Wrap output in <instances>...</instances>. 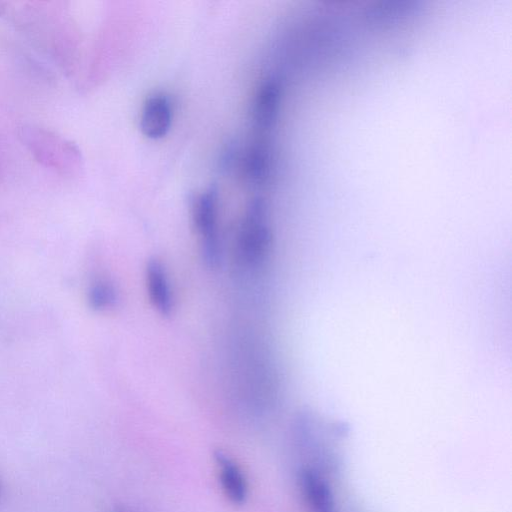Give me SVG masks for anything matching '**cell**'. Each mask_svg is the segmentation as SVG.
<instances>
[{"label": "cell", "mask_w": 512, "mask_h": 512, "mask_svg": "<svg viewBox=\"0 0 512 512\" xmlns=\"http://www.w3.org/2000/svg\"><path fill=\"white\" fill-rule=\"evenodd\" d=\"M18 137L30 155L43 167L67 177L80 171V150L63 135L40 125L24 124L18 129Z\"/></svg>", "instance_id": "obj_2"}, {"label": "cell", "mask_w": 512, "mask_h": 512, "mask_svg": "<svg viewBox=\"0 0 512 512\" xmlns=\"http://www.w3.org/2000/svg\"><path fill=\"white\" fill-rule=\"evenodd\" d=\"M2 173H3V155H2V151L0 149V178L2 176Z\"/></svg>", "instance_id": "obj_12"}, {"label": "cell", "mask_w": 512, "mask_h": 512, "mask_svg": "<svg viewBox=\"0 0 512 512\" xmlns=\"http://www.w3.org/2000/svg\"><path fill=\"white\" fill-rule=\"evenodd\" d=\"M171 120V105L165 96L154 95L146 100L140 119V127L145 136L152 139L165 136Z\"/></svg>", "instance_id": "obj_7"}, {"label": "cell", "mask_w": 512, "mask_h": 512, "mask_svg": "<svg viewBox=\"0 0 512 512\" xmlns=\"http://www.w3.org/2000/svg\"><path fill=\"white\" fill-rule=\"evenodd\" d=\"M298 484L310 512H337L332 488L318 468L302 467Z\"/></svg>", "instance_id": "obj_5"}, {"label": "cell", "mask_w": 512, "mask_h": 512, "mask_svg": "<svg viewBox=\"0 0 512 512\" xmlns=\"http://www.w3.org/2000/svg\"><path fill=\"white\" fill-rule=\"evenodd\" d=\"M271 239L266 205L262 199H254L246 211L238 238L242 261L250 266L260 265L269 253Z\"/></svg>", "instance_id": "obj_3"}, {"label": "cell", "mask_w": 512, "mask_h": 512, "mask_svg": "<svg viewBox=\"0 0 512 512\" xmlns=\"http://www.w3.org/2000/svg\"><path fill=\"white\" fill-rule=\"evenodd\" d=\"M145 279L151 304L161 315L169 316L173 309V298L165 267L158 259L147 262Z\"/></svg>", "instance_id": "obj_6"}, {"label": "cell", "mask_w": 512, "mask_h": 512, "mask_svg": "<svg viewBox=\"0 0 512 512\" xmlns=\"http://www.w3.org/2000/svg\"><path fill=\"white\" fill-rule=\"evenodd\" d=\"M222 489L234 504H242L247 497L245 477L235 461L222 451L214 455Z\"/></svg>", "instance_id": "obj_9"}, {"label": "cell", "mask_w": 512, "mask_h": 512, "mask_svg": "<svg viewBox=\"0 0 512 512\" xmlns=\"http://www.w3.org/2000/svg\"><path fill=\"white\" fill-rule=\"evenodd\" d=\"M117 291L111 281L97 278L90 282L87 301L91 309L103 312L113 308L117 302Z\"/></svg>", "instance_id": "obj_11"}, {"label": "cell", "mask_w": 512, "mask_h": 512, "mask_svg": "<svg viewBox=\"0 0 512 512\" xmlns=\"http://www.w3.org/2000/svg\"><path fill=\"white\" fill-rule=\"evenodd\" d=\"M243 173L253 184L263 183L269 174L270 154L262 143L254 144L243 159Z\"/></svg>", "instance_id": "obj_10"}, {"label": "cell", "mask_w": 512, "mask_h": 512, "mask_svg": "<svg viewBox=\"0 0 512 512\" xmlns=\"http://www.w3.org/2000/svg\"><path fill=\"white\" fill-rule=\"evenodd\" d=\"M280 95V86L276 81L269 80L260 87L253 106L254 125L260 132H266L273 127L279 110Z\"/></svg>", "instance_id": "obj_8"}, {"label": "cell", "mask_w": 512, "mask_h": 512, "mask_svg": "<svg viewBox=\"0 0 512 512\" xmlns=\"http://www.w3.org/2000/svg\"><path fill=\"white\" fill-rule=\"evenodd\" d=\"M117 512H121V511H117Z\"/></svg>", "instance_id": "obj_13"}, {"label": "cell", "mask_w": 512, "mask_h": 512, "mask_svg": "<svg viewBox=\"0 0 512 512\" xmlns=\"http://www.w3.org/2000/svg\"><path fill=\"white\" fill-rule=\"evenodd\" d=\"M193 222L201 239V252L205 264L215 268L220 262L218 238V194L214 187L203 192L193 205Z\"/></svg>", "instance_id": "obj_4"}, {"label": "cell", "mask_w": 512, "mask_h": 512, "mask_svg": "<svg viewBox=\"0 0 512 512\" xmlns=\"http://www.w3.org/2000/svg\"><path fill=\"white\" fill-rule=\"evenodd\" d=\"M0 9L63 72L74 73L79 57V34L63 3L27 2Z\"/></svg>", "instance_id": "obj_1"}]
</instances>
